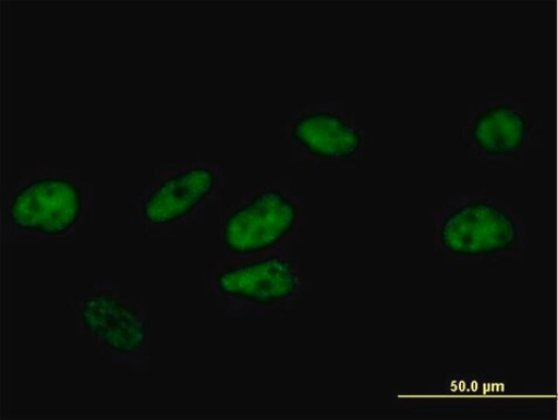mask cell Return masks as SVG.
<instances>
[{
  "instance_id": "obj_6",
  "label": "cell",
  "mask_w": 558,
  "mask_h": 420,
  "mask_svg": "<svg viewBox=\"0 0 558 420\" xmlns=\"http://www.w3.org/2000/svg\"><path fill=\"white\" fill-rule=\"evenodd\" d=\"M221 293L257 304L290 298L299 288L298 271L279 257L227 269L218 276Z\"/></svg>"
},
{
  "instance_id": "obj_2",
  "label": "cell",
  "mask_w": 558,
  "mask_h": 420,
  "mask_svg": "<svg viewBox=\"0 0 558 420\" xmlns=\"http://www.w3.org/2000/svg\"><path fill=\"white\" fill-rule=\"evenodd\" d=\"M539 119L513 96H494L468 112L462 136L475 156L492 163H514L532 149Z\"/></svg>"
},
{
  "instance_id": "obj_3",
  "label": "cell",
  "mask_w": 558,
  "mask_h": 420,
  "mask_svg": "<svg viewBox=\"0 0 558 420\" xmlns=\"http://www.w3.org/2000/svg\"><path fill=\"white\" fill-rule=\"evenodd\" d=\"M298 222V207L283 193L267 190L226 220L223 245L240 255L264 251L290 235Z\"/></svg>"
},
{
  "instance_id": "obj_4",
  "label": "cell",
  "mask_w": 558,
  "mask_h": 420,
  "mask_svg": "<svg viewBox=\"0 0 558 420\" xmlns=\"http://www.w3.org/2000/svg\"><path fill=\"white\" fill-rule=\"evenodd\" d=\"M81 212L78 187L70 181L46 177L15 194L9 218L21 231L54 236L70 231Z\"/></svg>"
},
{
  "instance_id": "obj_1",
  "label": "cell",
  "mask_w": 558,
  "mask_h": 420,
  "mask_svg": "<svg viewBox=\"0 0 558 420\" xmlns=\"http://www.w3.org/2000/svg\"><path fill=\"white\" fill-rule=\"evenodd\" d=\"M523 235L513 210L486 198L451 203L434 219L436 247L457 261L502 260L522 247Z\"/></svg>"
},
{
  "instance_id": "obj_5",
  "label": "cell",
  "mask_w": 558,
  "mask_h": 420,
  "mask_svg": "<svg viewBox=\"0 0 558 420\" xmlns=\"http://www.w3.org/2000/svg\"><path fill=\"white\" fill-rule=\"evenodd\" d=\"M290 138L307 156L325 161L351 159L365 143L363 132L351 120L328 110L307 111L295 118Z\"/></svg>"
},
{
  "instance_id": "obj_8",
  "label": "cell",
  "mask_w": 558,
  "mask_h": 420,
  "mask_svg": "<svg viewBox=\"0 0 558 420\" xmlns=\"http://www.w3.org/2000/svg\"><path fill=\"white\" fill-rule=\"evenodd\" d=\"M215 185V173L205 168H195L172 176L146 199L143 217L155 225L171 224L190 214L209 197Z\"/></svg>"
},
{
  "instance_id": "obj_7",
  "label": "cell",
  "mask_w": 558,
  "mask_h": 420,
  "mask_svg": "<svg viewBox=\"0 0 558 420\" xmlns=\"http://www.w3.org/2000/svg\"><path fill=\"white\" fill-rule=\"evenodd\" d=\"M86 329L119 354H134L145 343L147 330L138 313L109 295L88 298L81 310Z\"/></svg>"
}]
</instances>
